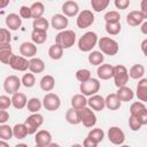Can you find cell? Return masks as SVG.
Instances as JSON below:
<instances>
[{
    "mask_svg": "<svg viewBox=\"0 0 147 147\" xmlns=\"http://www.w3.org/2000/svg\"><path fill=\"white\" fill-rule=\"evenodd\" d=\"M98 36L93 31H87L78 40V48L82 52H91L98 44Z\"/></svg>",
    "mask_w": 147,
    "mask_h": 147,
    "instance_id": "1",
    "label": "cell"
},
{
    "mask_svg": "<svg viewBox=\"0 0 147 147\" xmlns=\"http://www.w3.org/2000/svg\"><path fill=\"white\" fill-rule=\"evenodd\" d=\"M98 46L105 55H116L118 53V42L109 37H101L98 40Z\"/></svg>",
    "mask_w": 147,
    "mask_h": 147,
    "instance_id": "2",
    "label": "cell"
},
{
    "mask_svg": "<svg viewBox=\"0 0 147 147\" xmlns=\"http://www.w3.org/2000/svg\"><path fill=\"white\" fill-rule=\"evenodd\" d=\"M75 41H76V33L72 30H62L55 37V42L59 44L64 49L74 46Z\"/></svg>",
    "mask_w": 147,
    "mask_h": 147,
    "instance_id": "3",
    "label": "cell"
},
{
    "mask_svg": "<svg viewBox=\"0 0 147 147\" xmlns=\"http://www.w3.org/2000/svg\"><path fill=\"white\" fill-rule=\"evenodd\" d=\"M114 82L117 87L125 86L129 80V71L123 64H118L114 67Z\"/></svg>",
    "mask_w": 147,
    "mask_h": 147,
    "instance_id": "4",
    "label": "cell"
},
{
    "mask_svg": "<svg viewBox=\"0 0 147 147\" xmlns=\"http://www.w3.org/2000/svg\"><path fill=\"white\" fill-rule=\"evenodd\" d=\"M79 90L80 92L86 95V96H91V95H94L99 92L100 90V82L96 79V78H90L86 82H83L80 83V86H79Z\"/></svg>",
    "mask_w": 147,
    "mask_h": 147,
    "instance_id": "5",
    "label": "cell"
},
{
    "mask_svg": "<svg viewBox=\"0 0 147 147\" xmlns=\"http://www.w3.org/2000/svg\"><path fill=\"white\" fill-rule=\"evenodd\" d=\"M42 123H44V117H42V115H40L38 113H32L24 122V124L28 127L29 134H34L37 132V130L41 126Z\"/></svg>",
    "mask_w": 147,
    "mask_h": 147,
    "instance_id": "6",
    "label": "cell"
},
{
    "mask_svg": "<svg viewBox=\"0 0 147 147\" xmlns=\"http://www.w3.org/2000/svg\"><path fill=\"white\" fill-rule=\"evenodd\" d=\"M79 115H80V121L85 127H93L96 124V116L92 108L84 107L79 109Z\"/></svg>",
    "mask_w": 147,
    "mask_h": 147,
    "instance_id": "7",
    "label": "cell"
},
{
    "mask_svg": "<svg viewBox=\"0 0 147 147\" xmlns=\"http://www.w3.org/2000/svg\"><path fill=\"white\" fill-rule=\"evenodd\" d=\"M93 23H94V14L87 9L80 11L76 20V24L79 29H86L91 26Z\"/></svg>",
    "mask_w": 147,
    "mask_h": 147,
    "instance_id": "8",
    "label": "cell"
},
{
    "mask_svg": "<svg viewBox=\"0 0 147 147\" xmlns=\"http://www.w3.org/2000/svg\"><path fill=\"white\" fill-rule=\"evenodd\" d=\"M42 106L48 111H55L61 106V100L55 93H47L42 99Z\"/></svg>",
    "mask_w": 147,
    "mask_h": 147,
    "instance_id": "9",
    "label": "cell"
},
{
    "mask_svg": "<svg viewBox=\"0 0 147 147\" xmlns=\"http://www.w3.org/2000/svg\"><path fill=\"white\" fill-rule=\"evenodd\" d=\"M21 85H22V79H20L15 75H10L3 82V90L9 94H14L20 90Z\"/></svg>",
    "mask_w": 147,
    "mask_h": 147,
    "instance_id": "10",
    "label": "cell"
},
{
    "mask_svg": "<svg viewBox=\"0 0 147 147\" xmlns=\"http://www.w3.org/2000/svg\"><path fill=\"white\" fill-rule=\"evenodd\" d=\"M9 67L16 71H25L29 69V61L26 60V57H24L23 55H15L13 54V56L9 60Z\"/></svg>",
    "mask_w": 147,
    "mask_h": 147,
    "instance_id": "11",
    "label": "cell"
},
{
    "mask_svg": "<svg viewBox=\"0 0 147 147\" xmlns=\"http://www.w3.org/2000/svg\"><path fill=\"white\" fill-rule=\"evenodd\" d=\"M108 139L114 145H122L125 140V134L118 126H111L108 130Z\"/></svg>",
    "mask_w": 147,
    "mask_h": 147,
    "instance_id": "12",
    "label": "cell"
},
{
    "mask_svg": "<svg viewBox=\"0 0 147 147\" xmlns=\"http://www.w3.org/2000/svg\"><path fill=\"white\" fill-rule=\"evenodd\" d=\"M34 141L37 147H49L52 142V134L47 130H40L36 133Z\"/></svg>",
    "mask_w": 147,
    "mask_h": 147,
    "instance_id": "13",
    "label": "cell"
},
{
    "mask_svg": "<svg viewBox=\"0 0 147 147\" xmlns=\"http://www.w3.org/2000/svg\"><path fill=\"white\" fill-rule=\"evenodd\" d=\"M61 10H62L63 15H65L67 17H74V16L79 14V6H78L77 2H75L72 0H69V1H65L62 5Z\"/></svg>",
    "mask_w": 147,
    "mask_h": 147,
    "instance_id": "14",
    "label": "cell"
},
{
    "mask_svg": "<svg viewBox=\"0 0 147 147\" xmlns=\"http://www.w3.org/2000/svg\"><path fill=\"white\" fill-rule=\"evenodd\" d=\"M51 24H52V26L55 30L62 31V30H64L68 26L69 21H68L65 15H63V14H55L51 18Z\"/></svg>",
    "mask_w": 147,
    "mask_h": 147,
    "instance_id": "15",
    "label": "cell"
},
{
    "mask_svg": "<svg viewBox=\"0 0 147 147\" xmlns=\"http://www.w3.org/2000/svg\"><path fill=\"white\" fill-rule=\"evenodd\" d=\"M20 53L21 55H23L24 57H34V55H37V46L36 44L32 41H24L21 44L20 46Z\"/></svg>",
    "mask_w": 147,
    "mask_h": 147,
    "instance_id": "16",
    "label": "cell"
},
{
    "mask_svg": "<svg viewBox=\"0 0 147 147\" xmlns=\"http://www.w3.org/2000/svg\"><path fill=\"white\" fill-rule=\"evenodd\" d=\"M87 105L90 108H92L93 110L95 111H101L103 110V108L106 107V100L99 95V94H94V95H91L90 99L87 100Z\"/></svg>",
    "mask_w": 147,
    "mask_h": 147,
    "instance_id": "17",
    "label": "cell"
},
{
    "mask_svg": "<svg viewBox=\"0 0 147 147\" xmlns=\"http://www.w3.org/2000/svg\"><path fill=\"white\" fill-rule=\"evenodd\" d=\"M144 14L141 13V10H132L127 14L126 16V23L131 26H138L141 25L144 23Z\"/></svg>",
    "mask_w": 147,
    "mask_h": 147,
    "instance_id": "18",
    "label": "cell"
},
{
    "mask_svg": "<svg viewBox=\"0 0 147 147\" xmlns=\"http://www.w3.org/2000/svg\"><path fill=\"white\" fill-rule=\"evenodd\" d=\"M6 25L9 30H13V31H16L21 28L22 25V17L15 13H11L9 15H7L6 17Z\"/></svg>",
    "mask_w": 147,
    "mask_h": 147,
    "instance_id": "19",
    "label": "cell"
},
{
    "mask_svg": "<svg viewBox=\"0 0 147 147\" xmlns=\"http://www.w3.org/2000/svg\"><path fill=\"white\" fill-rule=\"evenodd\" d=\"M96 74H98V77L102 80H107V79H110L113 76H114V67L111 64H108V63H105V64H100L98 67V70H96Z\"/></svg>",
    "mask_w": 147,
    "mask_h": 147,
    "instance_id": "20",
    "label": "cell"
},
{
    "mask_svg": "<svg viewBox=\"0 0 147 147\" xmlns=\"http://www.w3.org/2000/svg\"><path fill=\"white\" fill-rule=\"evenodd\" d=\"M11 103H13V107L15 109H23L24 107H26V103H28V99H26V95L24 93H21V92H16L13 94L11 96Z\"/></svg>",
    "mask_w": 147,
    "mask_h": 147,
    "instance_id": "21",
    "label": "cell"
},
{
    "mask_svg": "<svg viewBox=\"0 0 147 147\" xmlns=\"http://www.w3.org/2000/svg\"><path fill=\"white\" fill-rule=\"evenodd\" d=\"M29 70L33 74H41L45 70V62L39 57H31L29 61Z\"/></svg>",
    "mask_w": 147,
    "mask_h": 147,
    "instance_id": "22",
    "label": "cell"
},
{
    "mask_svg": "<svg viewBox=\"0 0 147 147\" xmlns=\"http://www.w3.org/2000/svg\"><path fill=\"white\" fill-rule=\"evenodd\" d=\"M136 94L140 101L147 102V78H140V80L137 85Z\"/></svg>",
    "mask_w": 147,
    "mask_h": 147,
    "instance_id": "23",
    "label": "cell"
},
{
    "mask_svg": "<svg viewBox=\"0 0 147 147\" xmlns=\"http://www.w3.org/2000/svg\"><path fill=\"white\" fill-rule=\"evenodd\" d=\"M116 94H117V96L119 98V100L123 101V102L131 101V100L134 98L133 91H132L130 87H127L126 85H125V86H122V87H118Z\"/></svg>",
    "mask_w": 147,
    "mask_h": 147,
    "instance_id": "24",
    "label": "cell"
},
{
    "mask_svg": "<svg viewBox=\"0 0 147 147\" xmlns=\"http://www.w3.org/2000/svg\"><path fill=\"white\" fill-rule=\"evenodd\" d=\"M105 100H106V107H107L109 110H117V109L121 108L122 101L119 100V98L117 96L116 93L108 94Z\"/></svg>",
    "mask_w": 147,
    "mask_h": 147,
    "instance_id": "25",
    "label": "cell"
},
{
    "mask_svg": "<svg viewBox=\"0 0 147 147\" xmlns=\"http://www.w3.org/2000/svg\"><path fill=\"white\" fill-rule=\"evenodd\" d=\"M13 56L10 44H0V60L3 64H8L10 57Z\"/></svg>",
    "mask_w": 147,
    "mask_h": 147,
    "instance_id": "26",
    "label": "cell"
},
{
    "mask_svg": "<svg viewBox=\"0 0 147 147\" xmlns=\"http://www.w3.org/2000/svg\"><path fill=\"white\" fill-rule=\"evenodd\" d=\"M65 119L69 124L72 125H77L79 123H82L80 121V115H79V109H75V108H70L67 110L65 113Z\"/></svg>",
    "mask_w": 147,
    "mask_h": 147,
    "instance_id": "27",
    "label": "cell"
},
{
    "mask_svg": "<svg viewBox=\"0 0 147 147\" xmlns=\"http://www.w3.org/2000/svg\"><path fill=\"white\" fill-rule=\"evenodd\" d=\"M55 86V79L51 75H46L40 79V88L45 92H51Z\"/></svg>",
    "mask_w": 147,
    "mask_h": 147,
    "instance_id": "28",
    "label": "cell"
},
{
    "mask_svg": "<svg viewBox=\"0 0 147 147\" xmlns=\"http://www.w3.org/2000/svg\"><path fill=\"white\" fill-rule=\"evenodd\" d=\"M86 95L82 94H76L71 98V107L75 109H82L87 106V99L85 98Z\"/></svg>",
    "mask_w": 147,
    "mask_h": 147,
    "instance_id": "29",
    "label": "cell"
},
{
    "mask_svg": "<svg viewBox=\"0 0 147 147\" xmlns=\"http://www.w3.org/2000/svg\"><path fill=\"white\" fill-rule=\"evenodd\" d=\"M13 132H14V138L21 140V139H24L29 132H28V127L24 123H18V124H15L14 127H13Z\"/></svg>",
    "mask_w": 147,
    "mask_h": 147,
    "instance_id": "30",
    "label": "cell"
},
{
    "mask_svg": "<svg viewBox=\"0 0 147 147\" xmlns=\"http://www.w3.org/2000/svg\"><path fill=\"white\" fill-rule=\"evenodd\" d=\"M87 60H88L90 64H92V65H100V64H102L105 56L101 51H92L90 53Z\"/></svg>",
    "mask_w": 147,
    "mask_h": 147,
    "instance_id": "31",
    "label": "cell"
},
{
    "mask_svg": "<svg viewBox=\"0 0 147 147\" xmlns=\"http://www.w3.org/2000/svg\"><path fill=\"white\" fill-rule=\"evenodd\" d=\"M31 39L36 45L44 44L47 40V31L41 30H32L31 32Z\"/></svg>",
    "mask_w": 147,
    "mask_h": 147,
    "instance_id": "32",
    "label": "cell"
},
{
    "mask_svg": "<svg viewBox=\"0 0 147 147\" xmlns=\"http://www.w3.org/2000/svg\"><path fill=\"white\" fill-rule=\"evenodd\" d=\"M63 47H61L59 44H54V45H52L51 47H49V49H48V55H49V57L52 59V60H60L61 57H62V55H63Z\"/></svg>",
    "mask_w": 147,
    "mask_h": 147,
    "instance_id": "33",
    "label": "cell"
},
{
    "mask_svg": "<svg viewBox=\"0 0 147 147\" xmlns=\"http://www.w3.org/2000/svg\"><path fill=\"white\" fill-rule=\"evenodd\" d=\"M145 74V68L142 64H134L129 70V76L132 79H140Z\"/></svg>",
    "mask_w": 147,
    "mask_h": 147,
    "instance_id": "34",
    "label": "cell"
},
{
    "mask_svg": "<svg viewBox=\"0 0 147 147\" xmlns=\"http://www.w3.org/2000/svg\"><path fill=\"white\" fill-rule=\"evenodd\" d=\"M42 106V101H40L38 98H31L28 100L26 108L30 113H38Z\"/></svg>",
    "mask_w": 147,
    "mask_h": 147,
    "instance_id": "35",
    "label": "cell"
},
{
    "mask_svg": "<svg viewBox=\"0 0 147 147\" xmlns=\"http://www.w3.org/2000/svg\"><path fill=\"white\" fill-rule=\"evenodd\" d=\"M14 137L13 127H10L7 124H1L0 125V139L1 140H10Z\"/></svg>",
    "mask_w": 147,
    "mask_h": 147,
    "instance_id": "36",
    "label": "cell"
},
{
    "mask_svg": "<svg viewBox=\"0 0 147 147\" xmlns=\"http://www.w3.org/2000/svg\"><path fill=\"white\" fill-rule=\"evenodd\" d=\"M48 21L46 18H44L42 16L41 17H38V18H33V23H32V28L33 30H41V31H47L48 29Z\"/></svg>",
    "mask_w": 147,
    "mask_h": 147,
    "instance_id": "37",
    "label": "cell"
},
{
    "mask_svg": "<svg viewBox=\"0 0 147 147\" xmlns=\"http://www.w3.org/2000/svg\"><path fill=\"white\" fill-rule=\"evenodd\" d=\"M31 11H32V18H38V17H41L45 13V6L37 1V2H33L31 5Z\"/></svg>",
    "mask_w": 147,
    "mask_h": 147,
    "instance_id": "38",
    "label": "cell"
},
{
    "mask_svg": "<svg viewBox=\"0 0 147 147\" xmlns=\"http://www.w3.org/2000/svg\"><path fill=\"white\" fill-rule=\"evenodd\" d=\"M109 2L110 0H91V7L94 11L100 13L108 7Z\"/></svg>",
    "mask_w": 147,
    "mask_h": 147,
    "instance_id": "39",
    "label": "cell"
},
{
    "mask_svg": "<svg viewBox=\"0 0 147 147\" xmlns=\"http://www.w3.org/2000/svg\"><path fill=\"white\" fill-rule=\"evenodd\" d=\"M121 22H109L106 23V31L110 36H116L121 32Z\"/></svg>",
    "mask_w": 147,
    "mask_h": 147,
    "instance_id": "40",
    "label": "cell"
},
{
    "mask_svg": "<svg viewBox=\"0 0 147 147\" xmlns=\"http://www.w3.org/2000/svg\"><path fill=\"white\" fill-rule=\"evenodd\" d=\"M87 137L88 138H91L93 141H95L96 144H99V142H101L102 140H103V137H105V132L101 130V129H92L90 132H88V134H87Z\"/></svg>",
    "mask_w": 147,
    "mask_h": 147,
    "instance_id": "41",
    "label": "cell"
},
{
    "mask_svg": "<svg viewBox=\"0 0 147 147\" xmlns=\"http://www.w3.org/2000/svg\"><path fill=\"white\" fill-rule=\"evenodd\" d=\"M145 109H146V106H145V103H144L142 101H136V102H133V103L131 105V107H130V114L137 116V115H139V114H140L142 110H145Z\"/></svg>",
    "mask_w": 147,
    "mask_h": 147,
    "instance_id": "42",
    "label": "cell"
},
{
    "mask_svg": "<svg viewBox=\"0 0 147 147\" xmlns=\"http://www.w3.org/2000/svg\"><path fill=\"white\" fill-rule=\"evenodd\" d=\"M34 84H36V78H34L33 72H32V74H30V72L24 74V76L22 77V85H23L24 87L30 88V87H32Z\"/></svg>",
    "mask_w": 147,
    "mask_h": 147,
    "instance_id": "43",
    "label": "cell"
},
{
    "mask_svg": "<svg viewBox=\"0 0 147 147\" xmlns=\"http://www.w3.org/2000/svg\"><path fill=\"white\" fill-rule=\"evenodd\" d=\"M76 78L78 82L83 83L91 78V71L88 69H79L76 71Z\"/></svg>",
    "mask_w": 147,
    "mask_h": 147,
    "instance_id": "44",
    "label": "cell"
},
{
    "mask_svg": "<svg viewBox=\"0 0 147 147\" xmlns=\"http://www.w3.org/2000/svg\"><path fill=\"white\" fill-rule=\"evenodd\" d=\"M103 18H105L106 23H109V22H119L121 21V15L116 10H110V11H108V13L105 14Z\"/></svg>",
    "mask_w": 147,
    "mask_h": 147,
    "instance_id": "45",
    "label": "cell"
},
{
    "mask_svg": "<svg viewBox=\"0 0 147 147\" xmlns=\"http://www.w3.org/2000/svg\"><path fill=\"white\" fill-rule=\"evenodd\" d=\"M129 126H130V129L132 131H139L140 127L142 126V124H141L140 119L137 116L130 115V117H129Z\"/></svg>",
    "mask_w": 147,
    "mask_h": 147,
    "instance_id": "46",
    "label": "cell"
},
{
    "mask_svg": "<svg viewBox=\"0 0 147 147\" xmlns=\"http://www.w3.org/2000/svg\"><path fill=\"white\" fill-rule=\"evenodd\" d=\"M0 33H1V36H0V44H9L10 42V39H11L9 29L2 28L0 30Z\"/></svg>",
    "mask_w": 147,
    "mask_h": 147,
    "instance_id": "47",
    "label": "cell"
},
{
    "mask_svg": "<svg viewBox=\"0 0 147 147\" xmlns=\"http://www.w3.org/2000/svg\"><path fill=\"white\" fill-rule=\"evenodd\" d=\"M11 98L7 96V95H1L0 96V109L6 110L7 108H9L11 106Z\"/></svg>",
    "mask_w": 147,
    "mask_h": 147,
    "instance_id": "48",
    "label": "cell"
},
{
    "mask_svg": "<svg viewBox=\"0 0 147 147\" xmlns=\"http://www.w3.org/2000/svg\"><path fill=\"white\" fill-rule=\"evenodd\" d=\"M20 16H21L22 18H31V17H32L31 7L22 6V7L20 8Z\"/></svg>",
    "mask_w": 147,
    "mask_h": 147,
    "instance_id": "49",
    "label": "cell"
},
{
    "mask_svg": "<svg viewBox=\"0 0 147 147\" xmlns=\"http://www.w3.org/2000/svg\"><path fill=\"white\" fill-rule=\"evenodd\" d=\"M114 5L117 9H126L130 6V0H114Z\"/></svg>",
    "mask_w": 147,
    "mask_h": 147,
    "instance_id": "50",
    "label": "cell"
},
{
    "mask_svg": "<svg viewBox=\"0 0 147 147\" xmlns=\"http://www.w3.org/2000/svg\"><path fill=\"white\" fill-rule=\"evenodd\" d=\"M9 119V114L7 110L0 109V124H5Z\"/></svg>",
    "mask_w": 147,
    "mask_h": 147,
    "instance_id": "51",
    "label": "cell"
},
{
    "mask_svg": "<svg viewBox=\"0 0 147 147\" xmlns=\"http://www.w3.org/2000/svg\"><path fill=\"white\" fill-rule=\"evenodd\" d=\"M137 117L140 119L142 125H147V108L145 110H142L139 115H137Z\"/></svg>",
    "mask_w": 147,
    "mask_h": 147,
    "instance_id": "52",
    "label": "cell"
},
{
    "mask_svg": "<svg viewBox=\"0 0 147 147\" xmlns=\"http://www.w3.org/2000/svg\"><path fill=\"white\" fill-rule=\"evenodd\" d=\"M83 145H84L85 147H96V146H98V144H96L95 141H93V140H92L91 138H88V137H86V138L84 139Z\"/></svg>",
    "mask_w": 147,
    "mask_h": 147,
    "instance_id": "53",
    "label": "cell"
},
{
    "mask_svg": "<svg viewBox=\"0 0 147 147\" xmlns=\"http://www.w3.org/2000/svg\"><path fill=\"white\" fill-rule=\"evenodd\" d=\"M140 10L144 14V17L147 18V0H141V2H140Z\"/></svg>",
    "mask_w": 147,
    "mask_h": 147,
    "instance_id": "54",
    "label": "cell"
},
{
    "mask_svg": "<svg viewBox=\"0 0 147 147\" xmlns=\"http://www.w3.org/2000/svg\"><path fill=\"white\" fill-rule=\"evenodd\" d=\"M141 51H142L144 55L147 57V38L141 42Z\"/></svg>",
    "mask_w": 147,
    "mask_h": 147,
    "instance_id": "55",
    "label": "cell"
},
{
    "mask_svg": "<svg viewBox=\"0 0 147 147\" xmlns=\"http://www.w3.org/2000/svg\"><path fill=\"white\" fill-rule=\"evenodd\" d=\"M9 1H10V0H0V8H1V9L6 8V7L9 5Z\"/></svg>",
    "mask_w": 147,
    "mask_h": 147,
    "instance_id": "56",
    "label": "cell"
},
{
    "mask_svg": "<svg viewBox=\"0 0 147 147\" xmlns=\"http://www.w3.org/2000/svg\"><path fill=\"white\" fill-rule=\"evenodd\" d=\"M140 30H141V32H142L144 34H146V36H147V21H146V22H144V23L141 24Z\"/></svg>",
    "mask_w": 147,
    "mask_h": 147,
    "instance_id": "57",
    "label": "cell"
},
{
    "mask_svg": "<svg viewBox=\"0 0 147 147\" xmlns=\"http://www.w3.org/2000/svg\"><path fill=\"white\" fill-rule=\"evenodd\" d=\"M6 140H1L0 139V147H8V144L7 142H5Z\"/></svg>",
    "mask_w": 147,
    "mask_h": 147,
    "instance_id": "58",
    "label": "cell"
},
{
    "mask_svg": "<svg viewBox=\"0 0 147 147\" xmlns=\"http://www.w3.org/2000/svg\"><path fill=\"white\" fill-rule=\"evenodd\" d=\"M25 146H26L25 144H17L16 145V147H25Z\"/></svg>",
    "mask_w": 147,
    "mask_h": 147,
    "instance_id": "59",
    "label": "cell"
},
{
    "mask_svg": "<svg viewBox=\"0 0 147 147\" xmlns=\"http://www.w3.org/2000/svg\"><path fill=\"white\" fill-rule=\"evenodd\" d=\"M49 1H53V0H49Z\"/></svg>",
    "mask_w": 147,
    "mask_h": 147,
    "instance_id": "60",
    "label": "cell"
}]
</instances>
